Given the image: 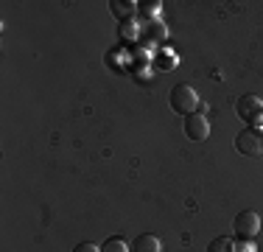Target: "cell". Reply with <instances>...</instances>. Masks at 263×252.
Listing matches in <instances>:
<instances>
[{"label": "cell", "instance_id": "1", "mask_svg": "<svg viewBox=\"0 0 263 252\" xmlns=\"http://www.w3.org/2000/svg\"><path fill=\"white\" fill-rule=\"evenodd\" d=\"M199 101L202 98H199L196 87H191V84H177L171 90V110L179 112V115H193Z\"/></svg>", "mask_w": 263, "mask_h": 252}, {"label": "cell", "instance_id": "2", "mask_svg": "<svg viewBox=\"0 0 263 252\" xmlns=\"http://www.w3.org/2000/svg\"><path fill=\"white\" fill-rule=\"evenodd\" d=\"M235 112L241 121H247L255 129V123H263V98L247 93V96H241L235 101Z\"/></svg>", "mask_w": 263, "mask_h": 252}, {"label": "cell", "instance_id": "3", "mask_svg": "<svg viewBox=\"0 0 263 252\" xmlns=\"http://www.w3.org/2000/svg\"><path fill=\"white\" fill-rule=\"evenodd\" d=\"M235 149L241 151L243 157H260L263 154V132L258 129H243V132H238V137H235Z\"/></svg>", "mask_w": 263, "mask_h": 252}, {"label": "cell", "instance_id": "4", "mask_svg": "<svg viewBox=\"0 0 263 252\" xmlns=\"http://www.w3.org/2000/svg\"><path fill=\"white\" fill-rule=\"evenodd\" d=\"M235 236L243 238V241H252L255 236L260 232V216L255 210H241L235 216V224H233Z\"/></svg>", "mask_w": 263, "mask_h": 252}, {"label": "cell", "instance_id": "5", "mask_svg": "<svg viewBox=\"0 0 263 252\" xmlns=\"http://www.w3.org/2000/svg\"><path fill=\"white\" fill-rule=\"evenodd\" d=\"M185 135L191 137V140H208V135H210V123H208V118L204 115H199V112H193V115H187L185 118Z\"/></svg>", "mask_w": 263, "mask_h": 252}, {"label": "cell", "instance_id": "6", "mask_svg": "<svg viewBox=\"0 0 263 252\" xmlns=\"http://www.w3.org/2000/svg\"><path fill=\"white\" fill-rule=\"evenodd\" d=\"M132 252H160L157 236H152V232H143V236H137L135 241H132Z\"/></svg>", "mask_w": 263, "mask_h": 252}, {"label": "cell", "instance_id": "7", "mask_svg": "<svg viewBox=\"0 0 263 252\" xmlns=\"http://www.w3.org/2000/svg\"><path fill=\"white\" fill-rule=\"evenodd\" d=\"M208 252H235V244L230 241L227 236H218V238H213V241H210Z\"/></svg>", "mask_w": 263, "mask_h": 252}, {"label": "cell", "instance_id": "8", "mask_svg": "<svg viewBox=\"0 0 263 252\" xmlns=\"http://www.w3.org/2000/svg\"><path fill=\"white\" fill-rule=\"evenodd\" d=\"M101 252H129V247L123 238H106L101 244Z\"/></svg>", "mask_w": 263, "mask_h": 252}, {"label": "cell", "instance_id": "9", "mask_svg": "<svg viewBox=\"0 0 263 252\" xmlns=\"http://www.w3.org/2000/svg\"><path fill=\"white\" fill-rule=\"evenodd\" d=\"M112 14L115 17H129L132 14V6H126V3H121V0H112Z\"/></svg>", "mask_w": 263, "mask_h": 252}, {"label": "cell", "instance_id": "10", "mask_svg": "<svg viewBox=\"0 0 263 252\" xmlns=\"http://www.w3.org/2000/svg\"><path fill=\"white\" fill-rule=\"evenodd\" d=\"M73 252H101V247H96V244H90V241H84V244H79Z\"/></svg>", "mask_w": 263, "mask_h": 252}]
</instances>
